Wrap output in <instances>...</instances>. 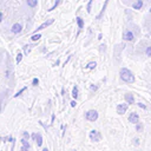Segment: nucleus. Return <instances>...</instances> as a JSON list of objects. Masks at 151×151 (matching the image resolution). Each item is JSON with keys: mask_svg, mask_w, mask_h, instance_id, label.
Wrapping results in <instances>:
<instances>
[{"mask_svg": "<svg viewBox=\"0 0 151 151\" xmlns=\"http://www.w3.org/2000/svg\"><path fill=\"white\" fill-rule=\"evenodd\" d=\"M38 83H39V80H38L37 78H34V79H33V81H32V84H33L34 86H35V85H38Z\"/></svg>", "mask_w": 151, "mask_h": 151, "instance_id": "24", "label": "nucleus"}, {"mask_svg": "<svg viewBox=\"0 0 151 151\" xmlns=\"http://www.w3.org/2000/svg\"><path fill=\"white\" fill-rule=\"evenodd\" d=\"M133 38H134V35H133V33H132L131 31H129V29L124 31V33H123V39H124L125 41H132Z\"/></svg>", "mask_w": 151, "mask_h": 151, "instance_id": "4", "label": "nucleus"}, {"mask_svg": "<svg viewBox=\"0 0 151 151\" xmlns=\"http://www.w3.org/2000/svg\"><path fill=\"white\" fill-rule=\"evenodd\" d=\"M138 106H139V107H142V109H146V106H145L144 104H142V103H138Z\"/></svg>", "mask_w": 151, "mask_h": 151, "instance_id": "27", "label": "nucleus"}, {"mask_svg": "<svg viewBox=\"0 0 151 151\" xmlns=\"http://www.w3.org/2000/svg\"><path fill=\"white\" fill-rule=\"evenodd\" d=\"M90 88H91V91H96V90H97V86H93V85H92Z\"/></svg>", "mask_w": 151, "mask_h": 151, "instance_id": "28", "label": "nucleus"}, {"mask_svg": "<svg viewBox=\"0 0 151 151\" xmlns=\"http://www.w3.org/2000/svg\"><path fill=\"white\" fill-rule=\"evenodd\" d=\"M76 21H77V25H78V27H79V29H81L83 27H84V20L80 18V17H78L77 19H76Z\"/></svg>", "mask_w": 151, "mask_h": 151, "instance_id": "12", "label": "nucleus"}, {"mask_svg": "<svg viewBox=\"0 0 151 151\" xmlns=\"http://www.w3.org/2000/svg\"><path fill=\"white\" fill-rule=\"evenodd\" d=\"M21 29H22V26H21L20 24H14V25L12 26V28H11L12 33H14V34L20 33V32H21Z\"/></svg>", "mask_w": 151, "mask_h": 151, "instance_id": "7", "label": "nucleus"}, {"mask_svg": "<svg viewBox=\"0 0 151 151\" xmlns=\"http://www.w3.org/2000/svg\"><path fill=\"white\" fill-rule=\"evenodd\" d=\"M72 97L73 98H78V86L76 85V86H73V90H72Z\"/></svg>", "mask_w": 151, "mask_h": 151, "instance_id": "13", "label": "nucleus"}, {"mask_svg": "<svg viewBox=\"0 0 151 151\" xmlns=\"http://www.w3.org/2000/svg\"><path fill=\"white\" fill-rule=\"evenodd\" d=\"M127 110V104H118L117 106V113L118 114H124Z\"/></svg>", "mask_w": 151, "mask_h": 151, "instance_id": "5", "label": "nucleus"}, {"mask_svg": "<svg viewBox=\"0 0 151 151\" xmlns=\"http://www.w3.org/2000/svg\"><path fill=\"white\" fill-rule=\"evenodd\" d=\"M125 100L127 101V104H133L134 103V98L131 93H126L125 94Z\"/></svg>", "mask_w": 151, "mask_h": 151, "instance_id": "10", "label": "nucleus"}, {"mask_svg": "<svg viewBox=\"0 0 151 151\" xmlns=\"http://www.w3.org/2000/svg\"><path fill=\"white\" fill-rule=\"evenodd\" d=\"M71 106H72V107H74V106H76V101H74V100H73V101H71Z\"/></svg>", "mask_w": 151, "mask_h": 151, "instance_id": "30", "label": "nucleus"}, {"mask_svg": "<svg viewBox=\"0 0 151 151\" xmlns=\"http://www.w3.org/2000/svg\"><path fill=\"white\" fill-rule=\"evenodd\" d=\"M138 120H139V117H138V114H137L136 112H132V113L129 116V122H130V123H132V124H137Z\"/></svg>", "mask_w": 151, "mask_h": 151, "instance_id": "6", "label": "nucleus"}, {"mask_svg": "<svg viewBox=\"0 0 151 151\" xmlns=\"http://www.w3.org/2000/svg\"><path fill=\"white\" fill-rule=\"evenodd\" d=\"M119 76H120V79H122L123 81H125V83H133V81H134V76H133V73H132L129 68H126V67L120 68Z\"/></svg>", "mask_w": 151, "mask_h": 151, "instance_id": "1", "label": "nucleus"}, {"mask_svg": "<svg viewBox=\"0 0 151 151\" xmlns=\"http://www.w3.org/2000/svg\"><path fill=\"white\" fill-rule=\"evenodd\" d=\"M24 48H25V54H28V52H29V48H28V46H25Z\"/></svg>", "mask_w": 151, "mask_h": 151, "instance_id": "26", "label": "nucleus"}, {"mask_svg": "<svg viewBox=\"0 0 151 151\" xmlns=\"http://www.w3.org/2000/svg\"><path fill=\"white\" fill-rule=\"evenodd\" d=\"M133 142H134V145H138V144H139V140H138L137 138H136V139H134Z\"/></svg>", "mask_w": 151, "mask_h": 151, "instance_id": "29", "label": "nucleus"}, {"mask_svg": "<svg viewBox=\"0 0 151 151\" xmlns=\"http://www.w3.org/2000/svg\"><path fill=\"white\" fill-rule=\"evenodd\" d=\"M42 151H48V150H47V147H45V149H42Z\"/></svg>", "mask_w": 151, "mask_h": 151, "instance_id": "33", "label": "nucleus"}, {"mask_svg": "<svg viewBox=\"0 0 151 151\" xmlns=\"http://www.w3.org/2000/svg\"><path fill=\"white\" fill-rule=\"evenodd\" d=\"M1 20H2V13L0 12V21H1Z\"/></svg>", "mask_w": 151, "mask_h": 151, "instance_id": "32", "label": "nucleus"}, {"mask_svg": "<svg viewBox=\"0 0 151 151\" xmlns=\"http://www.w3.org/2000/svg\"><path fill=\"white\" fill-rule=\"evenodd\" d=\"M22 136H24V138H25V139H28V138H29V134H28V132H26V131H25V132H22Z\"/></svg>", "mask_w": 151, "mask_h": 151, "instance_id": "23", "label": "nucleus"}, {"mask_svg": "<svg viewBox=\"0 0 151 151\" xmlns=\"http://www.w3.org/2000/svg\"><path fill=\"white\" fill-rule=\"evenodd\" d=\"M149 12H150V13H151V6H150V9H149Z\"/></svg>", "mask_w": 151, "mask_h": 151, "instance_id": "34", "label": "nucleus"}, {"mask_svg": "<svg viewBox=\"0 0 151 151\" xmlns=\"http://www.w3.org/2000/svg\"><path fill=\"white\" fill-rule=\"evenodd\" d=\"M21 59H22V54L21 53H18V55H17V63L19 64L21 61Z\"/></svg>", "mask_w": 151, "mask_h": 151, "instance_id": "20", "label": "nucleus"}, {"mask_svg": "<svg viewBox=\"0 0 151 151\" xmlns=\"http://www.w3.org/2000/svg\"><path fill=\"white\" fill-rule=\"evenodd\" d=\"M92 2H93V0H90V2H88V5H87V12H88V13L91 12V5H92Z\"/></svg>", "mask_w": 151, "mask_h": 151, "instance_id": "21", "label": "nucleus"}, {"mask_svg": "<svg viewBox=\"0 0 151 151\" xmlns=\"http://www.w3.org/2000/svg\"><path fill=\"white\" fill-rule=\"evenodd\" d=\"M100 138H101V136H100V133H99L98 131L92 130V131L90 132V139H91L92 142H99Z\"/></svg>", "mask_w": 151, "mask_h": 151, "instance_id": "3", "label": "nucleus"}, {"mask_svg": "<svg viewBox=\"0 0 151 151\" xmlns=\"http://www.w3.org/2000/svg\"><path fill=\"white\" fill-rule=\"evenodd\" d=\"M85 117H86L87 120H90V122H94V120L98 119V112H97L96 110H90V111L86 112Z\"/></svg>", "mask_w": 151, "mask_h": 151, "instance_id": "2", "label": "nucleus"}, {"mask_svg": "<svg viewBox=\"0 0 151 151\" xmlns=\"http://www.w3.org/2000/svg\"><path fill=\"white\" fill-rule=\"evenodd\" d=\"M35 143L38 146H41L42 145V137L40 133H35Z\"/></svg>", "mask_w": 151, "mask_h": 151, "instance_id": "11", "label": "nucleus"}, {"mask_svg": "<svg viewBox=\"0 0 151 151\" xmlns=\"http://www.w3.org/2000/svg\"><path fill=\"white\" fill-rule=\"evenodd\" d=\"M73 151H76V150H73Z\"/></svg>", "mask_w": 151, "mask_h": 151, "instance_id": "35", "label": "nucleus"}, {"mask_svg": "<svg viewBox=\"0 0 151 151\" xmlns=\"http://www.w3.org/2000/svg\"><path fill=\"white\" fill-rule=\"evenodd\" d=\"M28 150H29V147H27V146H24V145H22V147L20 149V151H28Z\"/></svg>", "mask_w": 151, "mask_h": 151, "instance_id": "25", "label": "nucleus"}, {"mask_svg": "<svg viewBox=\"0 0 151 151\" xmlns=\"http://www.w3.org/2000/svg\"><path fill=\"white\" fill-rule=\"evenodd\" d=\"M59 2H60V0H57V1L54 2V5H53V6H52V7H51V8L48 9V11H53V9H54V8H55V7H57V6L59 5Z\"/></svg>", "mask_w": 151, "mask_h": 151, "instance_id": "19", "label": "nucleus"}, {"mask_svg": "<svg viewBox=\"0 0 151 151\" xmlns=\"http://www.w3.org/2000/svg\"><path fill=\"white\" fill-rule=\"evenodd\" d=\"M20 142H21V144H22L24 146H27V147H29V144H28V142H27V139H25V138H22V139H21Z\"/></svg>", "mask_w": 151, "mask_h": 151, "instance_id": "18", "label": "nucleus"}, {"mask_svg": "<svg viewBox=\"0 0 151 151\" xmlns=\"http://www.w3.org/2000/svg\"><path fill=\"white\" fill-rule=\"evenodd\" d=\"M145 54H146V57L151 58V46H147V47H146V50H145Z\"/></svg>", "mask_w": 151, "mask_h": 151, "instance_id": "16", "label": "nucleus"}, {"mask_svg": "<svg viewBox=\"0 0 151 151\" xmlns=\"http://www.w3.org/2000/svg\"><path fill=\"white\" fill-rule=\"evenodd\" d=\"M52 22H53V19H51V20H48V21H45V22H44L42 25H40V26H39V27H38V28L35 29V32H38V31H41V29H44L45 27L50 26V25H51Z\"/></svg>", "mask_w": 151, "mask_h": 151, "instance_id": "9", "label": "nucleus"}, {"mask_svg": "<svg viewBox=\"0 0 151 151\" xmlns=\"http://www.w3.org/2000/svg\"><path fill=\"white\" fill-rule=\"evenodd\" d=\"M96 66H97L96 61H91V63H88V64L86 65V68H88V70H93Z\"/></svg>", "mask_w": 151, "mask_h": 151, "instance_id": "15", "label": "nucleus"}, {"mask_svg": "<svg viewBox=\"0 0 151 151\" xmlns=\"http://www.w3.org/2000/svg\"><path fill=\"white\" fill-rule=\"evenodd\" d=\"M143 1L142 0H136L134 2H132V8L133 9H142V7H143Z\"/></svg>", "mask_w": 151, "mask_h": 151, "instance_id": "8", "label": "nucleus"}, {"mask_svg": "<svg viewBox=\"0 0 151 151\" xmlns=\"http://www.w3.org/2000/svg\"><path fill=\"white\" fill-rule=\"evenodd\" d=\"M27 5L31 7H35L38 5V0H27Z\"/></svg>", "mask_w": 151, "mask_h": 151, "instance_id": "14", "label": "nucleus"}, {"mask_svg": "<svg viewBox=\"0 0 151 151\" xmlns=\"http://www.w3.org/2000/svg\"><path fill=\"white\" fill-rule=\"evenodd\" d=\"M24 91H26V87H24V88H21V90H20V91H19V92H18L17 94H14V97H18V96H20V94H21V93H22Z\"/></svg>", "mask_w": 151, "mask_h": 151, "instance_id": "22", "label": "nucleus"}, {"mask_svg": "<svg viewBox=\"0 0 151 151\" xmlns=\"http://www.w3.org/2000/svg\"><path fill=\"white\" fill-rule=\"evenodd\" d=\"M140 129H142V125H140V124H138V125H137V130H138V131H139V130H140Z\"/></svg>", "mask_w": 151, "mask_h": 151, "instance_id": "31", "label": "nucleus"}, {"mask_svg": "<svg viewBox=\"0 0 151 151\" xmlns=\"http://www.w3.org/2000/svg\"><path fill=\"white\" fill-rule=\"evenodd\" d=\"M40 38H41V35H40V34H33V35L31 37V39H32L33 41H35V40H39Z\"/></svg>", "mask_w": 151, "mask_h": 151, "instance_id": "17", "label": "nucleus"}]
</instances>
